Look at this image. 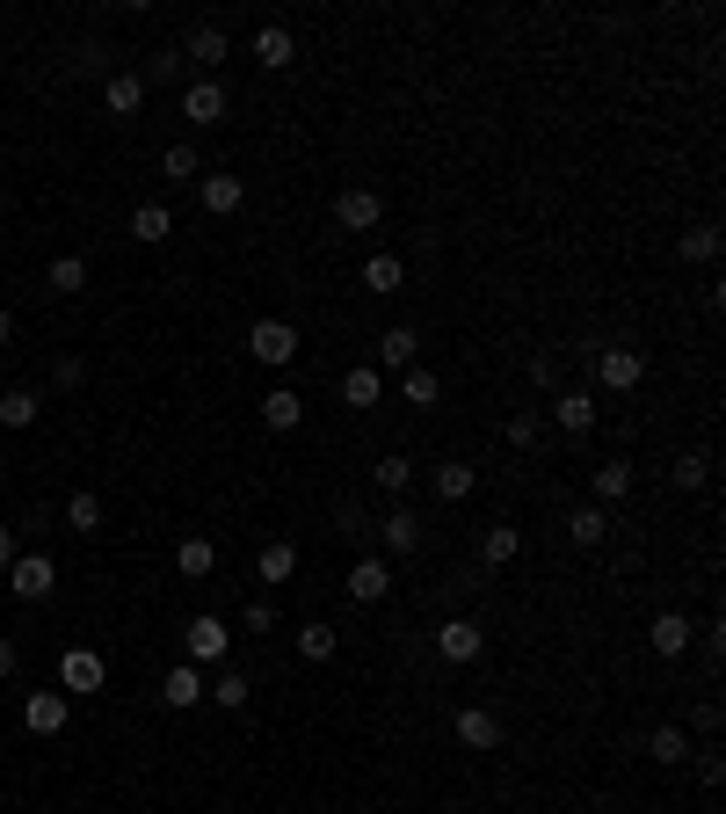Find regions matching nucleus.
I'll list each match as a JSON object with an SVG mask.
<instances>
[{
    "label": "nucleus",
    "instance_id": "nucleus-49",
    "mask_svg": "<svg viewBox=\"0 0 726 814\" xmlns=\"http://www.w3.org/2000/svg\"><path fill=\"white\" fill-rule=\"evenodd\" d=\"M8 560H15V531L0 524V574H8Z\"/></svg>",
    "mask_w": 726,
    "mask_h": 814
},
{
    "label": "nucleus",
    "instance_id": "nucleus-37",
    "mask_svg": "<svg viewBox=\"0 0 726 814\" xmlns=\"http://www.w3.org/2000/svg\"><path fill=\"white\" fill-rule=\"evenodd\" d=\"M363 284H371V292H399V284H407V262H399V255H371V262H363Z\"/></svg>",
    "mask_w": 726,
    "mask_h": 814
},
{
    "label": "nucleus",
    "instance_id": "nucleus-36",
    "mask_svg": "<svg viewBox=\"0 0 726 814\" xmlns=\"http://www.w3.org/2000/svg\"><path fill=\"white\" fill-rule=\"evenodd\" d=\"M334 531H342V538H356V546H371V531H378V517H371V509H363V503H334Z\"/></svg>",
    "mask_w": 726,
    "mask_h": 814
},
{
    "label": "nucleus",
    "instance_id": "nucleus-14",
    "mask_svg": "<svg viewBox=\"0 0 726 814\" xmlns=\"http://www.w3.org/2000/svg\"><path fill=\"white\" fill-rule=\"evenodd\" d=\"M182 117L204 124V131L225 124V81H190V87H182Z\"/></svg>",
    "mask_w": 726,
    "mask_h": 814
},
{
    "label": "nucleus",
    "instance_id": "nucleus-11",
    "mask_svg": "<svg viewBox=\"0 0 726 814\" xmlns=\"http://www.w3.org/2000/svg\"><path fill=\"white\" fill-rule=\"evenodd\" d=\"M691 641H697V625L683 619V611H661V619L647 625V647H654L661 662H683V655H691Z\"/></svg>",
    "mask_w": 726,
    "mask_h": 814
},
{
    "label": "nucleus",
    "instance_id": "nucleus-46",
    "mask_svg": "<svg viewBox=\"0 0 726 814\" xmlns=\"http://www.w3.org/2000/svg\"><path fill=\"white\" fill-rule=\"evenodd\" d=\"M241 625H247V633H269V625H277V604H269V596H255V604L241 611Z\"/></svg>",
    "mask_w": 726,
    "mask_h": 814
},
{
    "label": "nucleus",
    "instance_id": "nucleus-15",
    "mask_svg": "<svg viewBox=\"0 0 726 814\" xmlns=\"http://www.w3.org/2000/svg\"><path fill=\"white\" fill-rule=\"evenodd\" d=\"M196 197H204L211 219H225V211L247 204V182H241V175H196Z\"/></svg>",
    "mask_w": 726,
    "mask_h": 814
},
{
    "label": "nucleus",
    "instance_id": "nucleus-18",
    "mask_svg": "<svg viewBox=\"0 0 726 814\" xmlns=\"http://www.w3.org/2000/svg\"><path fill=\"white\" fill-rule=\"evenodd\" d=\"M225 52H233V44H225L218 22H196V30L182 36V59H190V66H211V73H218V59H225Z\"/></svg>",
    "mask_w": 726,
    "mask_h": 814
},
{
    "label": "nucleus",
    "instance_id": "nucleus-29",
    "mask_svg": "<svg viewBox=\"0 0 726 814\" xmlns=\"http://www.w3.org/2000/svg\"><path fill=\"white\" fill-rule=\"evenodd\" d=\"M399 400H407V408H436V400H444V379H436L429 364L399 371Z\"/></svg>",
    "mask_w": 726,
    "mask_h": 814
},
{
    "label": "nucleus",
    "instance_id": "nucleus-31",
    "mask_svg": "<svg viewBox=\"0 0 726 814\" xmlns=\"http://www.w3.org/2000/svg\"><path fill=\"white\" fill-rule=\"evenodd\" d=\"M44 284H52V298H81L87 292V262L81 255H58L52 269H44Z\"/></svg>",
    "mask_w": 726,
    "mask_h": 814
},
{
    "label": "nucleus",
    "instance_id": "nucleus-24",
    "mask_svg": "<svg viewBox=\"0 0 726 814\" xmlns=\"http://www.w3.org/2000/svg\"><path fill=\"white\" fill-rule=\"evenodd\" d=\"M342 400H349V408H378V400H385V371L378 364H356L342 379Z\"/></svg>",
    "mask_w": 726,
    "mask_h": 814
},
{
    "label": "nucleus",
    "instance_id": "nucleus-23",
    "mask_svg": "<svg viewBox=\"0 0 726 814\" xmlns=\"http://www.w3.org/2000/svg\"><path fill=\"white\" fill-rule=\"evenodd\" d=\"M255 574H261V582H291V574H298V546H291V538H269V546L255 553Z\"/></svg>",
    "mask_w": 726,
    "mask_h": 814
},
{
    "label": "nucleus",
    "instance_id": "nucleus-50",
    "mask_svg": "<svg viewBox=\"0 0 726 814\" xmlns=\"http://www.w3.org/2000/svg\"><path fill=\"white\" fill-rule=\"evenodd\" d=\"M8 342H15V313L0 306V349H8Z\"/></svg>",
    "mask_w": 726,
    "mask_h": 814
},
{
    "label": "nucleus",
    "instance_id": "nucleus-35",
    "mask_svg": "<svg viewBox=\"0 0 726 814\" xmlns=\"http://www.w3.org/2000/svg\"><path fill=\"white\" fill-rule=\"evenodd\" d=\"M204 698H218V706H225V712H241V706H247V698H255V684H247V676H241V669H218V684H204Z\"/></svg>",
    "mask_w": 726,
    "mask_h": 814
},
{
    "label": "nucleus",
    "instance_id": "nucleus-40",
    "mask_svg": "<svg viewBox=\"0 0 726 814\" xmlns=\"http://www.w3.org/2000/svg\"><path fill=\"white\" fill-rule=\"evenodd\" d=\"M719 225H691V233H683V247H675V255L683 262H719Z\"/></svg>",
    "mask_w": 726,
    "mask_h": 814
},
{
    "label": "nucleus",
    "instance_id": "nucleus-2",
    "mask_svg": "<svg viewBox=\"0 0 726 814\" xmlns=\"http://www.w3.org/2000/svg\"><path fill=\"white\" fill-rule=\"evenodd\" d=\"M588 357H596V379H604L610 393H632V385L647 379V349H632V342H596Z\"/></svg>",
    "mask_w": 726,
    "mask_h": 814
},
{
    "label": "nucleus",
    "instance_id": "nucleus-17",
    "mask_svg": "<svg viewBox=\"0 0 726 814\" xmlns=\"http://www.w3.org/2000/svg\"><path fill=\"white\" fill-rule=\"evenodd\" d=\"M36 415H44V393H36V385H8V393H0V430H36Z\"/></svg>",
    "mask_w": 726,
    "mask_h": 814
},
{
    "label": "nucleus",
    "instance_id": "nucleus-33",
    "mask_svg": "<svg viewBox=\"0 0 726 814\" xmlns=\"http://www.w3.org/2000/svg\"><path fill=\"white\" fill-rule=\"evenodd\" d=\"M429 480H436V495H444V503H466L472 487H480V473H472V466H458V458H450V466H436Z\"/></svg>",
    "mask_w": 726,
    "mask_h": 814
},
{
    "label": "nucleus",
    "instance_id": "nucleus-30",
    "mask_svg": "<svg viewBox=\"0 0 726 814\" xmlns=\"http://www.w3.org/2000/svg\"><path fill=\"white\" fill-rule=\"evenodd\" d=\"M168 233H174V211H168V204H139V211H131V241L160 247Z\"/></svg>",
    "mask_w": 726,
    "mask_h": 814
},
{
    "label": "nucleus",
    "instance_id": "nucleus-4",
    "mask_svg": "<svg viewBox=\"0 0 726 814\" xmlns=\"http://www.w3.org/2000/svg\"><path fill=\"white\" fill-rule=\"evenodd\" d=\"M8 590H15L22 604H44V596L58 590V560L52 553H15L8 560Z\"/></svg>",
    "mask_w": 726,
    "mask_h": 814
},
{
    "label": "nucleus",
    "instance_id": "nucleus-42",
    "mask_svg": "<svg viewBox=\"0 0 726 814\" xmlns=\"http://www.w3.org/2000/svg\"><path fill=\"white\" fill-rule=\"evenodd\" d=\"M298 655H306V662H334V625H320V619L298 625Z\"/></svg>",
    "mask_w": 726,
    "mask_h": 814
},
{
    "label": "nucleus",
    "instance_id": "nucleus-8",
    "mask_svg": "<svg viewBox=\"0 0 726 814\" xmlns=\"http://www.w3.org/2000/svg\"><path fill=\"white\" fill-rule=\"evenodd\" d=\"M385 219V204H378V190H334V225H342V233H371V225Z\"/></svg>",
    "mask_w": 726,
    "mask_h": 814
},
{
    "label": "nucleus",
    "instance_id": "nucleus-27",
    "mask_svg": "<svg viewBox=\"0 0 726 814\" xmlns=\"http://www.w3.org/2000/svg\"><path fill=\"white\" fill-rule=\"evenodd\" d=\"M174 568L190 574V582H204V574H218V546H211V538H182V546H174Z\"/></svg>",
    "mask_w": 726,
    "mask_h": 814
},
{
    "label": "nucleus",
    "instance_id": "nucleus-25",
    "mask_svg": "<svg viewBox=\"0 0 726 814\" xmlns=\"http://www.w3.org/2000/svg\"><path fill=\"white\" fill-rule=\"evenodd\" d=\"M567 538H574V546H604V538H610V517H604V503H581V509H567Z\"/></svg>",
    "mask_w": 726,
    "mask_h": 814
},
{
    "label": "nucleus",
    "instance_id": "nucleus-20",
    "mask_svg": "<svg viewBox=\"0 0 726 814\" xmlns=\"http://www.w3.org/2000/svg\"><path fill=\"white\" fill-rule=\"evenodd\" d=\"M255 59H261V66H269V73H284V66H291V59H298L291 30H284V22H261V30H255Z\"/></svg>",
    "mask_w": 726,
    "mask_h": 814
},
{
    "label": "nucleus",
    "instance_id": "nucleus-10",
    "mask_svg": "<svg viewBox=\"0 0 726 814\" xmlns=\"http://www.w3.org/2000/svg\"><path fill=\"white\" fill-rule=\"evenodd\" d=\"M349 596H356V604H385V596H393V560L363 553L356 568H349Z\"/></svg>",
    "mask_w": 726,
    "mask_h": 814
},
{
    "label": "nucleus",
    "instance_id": "nucleus-7",
    "mask_svg": "<svg viewBox=\"0 0 726 814\" xmlns=\"http://www.w3.org/2000/svg\"><path fill=\"white\" fill-rule=\"evenodd\" d=\"M58 691L66 698L103 691V655H95V647H66V655H58Z\"/></svg>",
    "mask_w": 726,
    "mask_h": 814
},
{
    "label": "nucleus",
    "instance_id": "nucleus-12",
    "mask_svg": "<svg viewBox=\"0 0 726 814\" xmlns=\"http://www.w3.org/2000/svg\"><path fill=\"white\" fill-rule=\"evenodd\" d=\"M66 720H73V698H66V691L22 698V728H30V734H66Z\"/></svg>",
    "mask_w": 726,
    "mask_h": 814
},
{
    "label": "nucleus",
    "instance_id": "nucleus-47",
    "mask_svg": "<svg viewBox=\"0 0 726 814\" xmlns=\"http://www.w3.org/2000/svg\"><path fill=\"white\" fill-rule=\"evenodd\" d=\"M52 379H58V393H73V385L87 379V364H81V357H58V371H52Z\"/></svg>",
    "mask_w": 726,
    "mask_h": 814
},
{
    "label": "nucleus",
    "instance_id": "nucleus-16",
    "mask_svg": "<svg viewBox=\"0 0 726 814\" xmlns=\"http://www.w3.org/2000/svg\"><path fill=\"white\" fill-rule=\"evenodd\" d=\"M421 364V335L415 328H385L378 335V371H415Z\"/></svg>",
    "mask_w": 726,
    "mask_h": 814
},
{
    "label": "nucleus",
    "instance_id": "nucleus-45",
    "mask_svg": "<svg viewBox=\"0 0 726 814\" xmlns=\"http://www.w3.org/2000/svg\"><path fill=\"white\" fill-rule=\"evenodd\" d=\"M531 385L559 393V357H553V349H537V357H531Z\"/></svg>",
    "mask_w": 726,
    "mask_h": 814
},
{
    "label": "nucleus",
    "instance_id": "nucleus-19",
    "mask_svg": "<svg viewBox=\"0 0 726 814\" xmlns=\"http://www.w3.org/2000/svg\"><path fill=\"white\" fill-rule=\"evenodd\" d=\"M103 103H109V117H139L146 81H139V73H103Z\"/></svg>",
    "mask_w": 726,
    "mask_h": 814
},
{
    "label": "nucleus",
    "instance_id": "nucleus-44",
    "mask_svg": "<svg viewBox=\"0 0 726 814\" xmlns=\"http://www.w3.org/2000/svg\"><path fill=\"white\" fill-rule=\"evenodd\" d=\"M182 66H190L182 52H160V59H146V73H139V81H146V87H168V81H182Z\"/></svg>",
    "mask_w": 726,
    "mask_h": 814
},
{
    "label": "nucleus",
    "instance_id": "nucleus-38",
    "mask_svg": "<svg viewBox=\"0 0 726 814\" xmlns=\"http://www.w3.org/2000/svg\"><path fill=\"white\" fill-rule=\"evenodd\" d=\"M196 175H204L196 146H168V154H160V182H196Z\"/></svg>",
    "mask_w": 726,
    "mask_h": 814
},
{
    "label": "nucleus",
    "instance_id": "nucleus-1",
    "mask_svg": "<svg viewBox=\"0 0 726 814\" xmlns=\"http://www.w3.org/2000/svg\"><path fill=\"white\" fill-rule=\"evenodd\" d=\"M225 655H233V625L225 619H190L182 625V662H196V669H225Z\"/></svg>",
    "mask_w": 726,
    "mask_h": 814
},
{
    "label": "nucleus",
    "instance_id": "nucleus-48",
    "mask_svg": "<svg viewBox=\"0 0 726 814\" xmlns=\"http://www.w3.org/2000/svg\"><path fill=\"white\" fill-rule=\"evenodd\" d=\"M15 669H22V647H15V641H0V684H8Z\"/></svg>",
    "mask_w": 726,
    "mask_h": 814
},
{
    "label": "nucleus",
    "instance_id": "nucleus-41",
    "mask_svg": "<svg viewBox=\"0 0 726 814\" xmlns=\"http://www.w3.org/2000/svg\"><path fill=\"white\" fill-rule=\"evenodd\" d=\"M66 524H73V531H103V495H95V487H81V495L66 503Z\"/></svg>",
    "mask_w": 726,
    "mask_h": 814
},
{
    "label": "nucleus",
    "instance_id": "nucleus-43",
    "mask_svg": "<svg viewBox=\"0 0 726 814\" xmlns=\"http://www.w3.org/2000/svg\"><path fill=\"white\" fill-rule=\"evenodd\" d=\"M537 436H545V415H537V408L509 415V444H516V451H537Z\"/></svg>",
    "mask_w": 726,
    "mask_h": 814
},
{
    "label": "nucleus",
    "instance_id": "nucleus-28",
    "mask_svg": "<svg viewBox=\"0 0 726 814\" xmlns=\"http://www.w3.org/2000/svg\"><path fill=\"white\" fill-rule=\"evenodd\" d=\"M647 757H654V763H683V757H691V734H683V720H661V728L647 734Z\"/></svg>",
    "mask_w": 726,
    "mask_h": 814
},
{
    "label": "nucleus",
    "instance_id": "nucleus-3",
    "mask_svg": "<svg viewBox=\"0 0 726 814\" xmlns=\"http://www.w3.org/2000/svg\"><path fill=\"white\" fill-rule=\"evenodd\" d=\"M247 357L269 364V371L298 364V328H291V320H255V328H247Z\"/></svg>",
    "mask_w": 726,
    "mask_h": 814
},
{
    "label": "nucleus",
    "instance_id": "nucleus-5",
    "mask_svg": "<svg viewBox=\"0 0 726 814\" xmlns=\"http://www.w3.org/2000/svg\"><path fill=\"white\" fill-rule=\"evenodd\" d=\"M436 655H444L450 669H466V662L487 655V633L472 619H444V625H436Z\"/></svg>",
    "mask_w": 726,
    "mask_h": 814
},
{
    "label": "nucleus",
    "instance_id": "nucleus-9",
    "mask_svg": "<svg viewBox=\"0 0 726 814\" xmlns=\"http://www.w3.org/2000/svg\"><path fill=\"white\" fill-rule=\"evenodd\" d=\"M450 734L472 749V757H487V749H502V712H487V706H466L458 720H450Z\"/></svg>",
    "mask_w": 726,
    "mask_h": 814
},
{
    "label": "nucleus",
    "instance_id": "nucleus-26",
    "mask_svg": "<svg viewBox=\"0 0 726 814\" xmlns=\"http://www.w3.org/2000/svg\"><path fill=\"white\" fill-rule=\"evenodd\" d=\"M516 553H523V531H516V524H487V538H480V560H487V568H509Z\"/></svg>",
    "mask_w": 726,
    "mask_h": 814
},
{
    "label": "nucleus",
    "instance_id": "nucleus-39",
    "mask_svg": "<svg viewBox=\"0 0 726 814\" xmlns=\"http://www.w3.org/2000/svg\"><path fill=\"white\" fill-rule=\"evenodd\" d=\"M624 495H632V466H624V458L596 466V503H624Z\"/></svg>",
    "mask_w": 726,
    "mask_h": 814
},
{
    "label": "nucleus",
    "instance_id": "nucleus-13",
    "mask_svg": "<svg viewBox=\"0 0 726 814\" xmlns=\"http://www.w3.org/2000/svg\"><path fill=\"white\" fill-rule=\"evenodd\" d=\"M160 706H168V712L204 706V669H196V662H174V669L160 676Z\"/></svg>",
    "mask_w": 726,
    "mask_h": 814
},
{
    "label": "nucleus",
    "instance_id": "nucleus-34",
    "mask_svg": "<svg viewBox=\"0 0 726 814\" xmlns=\"http://www.w3.org/2000/svg\"><path fill=\"white\" fill-rule=\"evenodd\" d=\"M407 480H415V458H399V451H385L378 466H371V487H378V495H399Z\"/></svg>",
    "mask_w": 726,
    "mask_h": 814
},
{
    "label": "nucleus",
    "instance_id": "nucleus-21",
    "mask_svg": "<svg viewBox=\"0 0 726 814\" xmlns=\"http://www.w3.org/2000/svg\"><path fill=\"white\" fill-rule=\"evenodd\" d=\"M261 422H269V430H298V422H306V400H298L291 385H269V393H261Z\"/></svg>",
    "mask_w": 726,
    "mask_h": 814
},
{
    "label": "nucleus",
    "instance_id": "nucleus-6",
    "mask_svg": "<svg viewBox=\"0 0 726 814\" xmlns=\"http://www.w3.org/2000/svg\"><path fill=\"white\" fill-rule=\"evenodd\" d=\"M421 538H429V524H421L415 517V509H385V517H378V546H385V553H393V560H407V553H421Z\"/></svg>",
    "mask_w": 726,
    "mask_h": 814
},
{
    "label": "nucleus",
    "instance_id": "nucleus-22",
    "mask_svg": "<svg viewBox=\"0 0 726 814\" xmlns=\"http://www.w3.org/2000/svg\"><path fill=\"white\" fill-rule=\"evenodd\" d=\"M553 422L567 436H588V430H596V400H588V393H553Z\"/></svg>",
    "mask_w": 726,
    "mask_h": 814
},
{
    "label": "nucleus",
    "instance_id": "nucleus-32",
    "mask_svg": "<svg viewBox=\"0 0 726 814\" xmlns=\"http://www.w3.org/2000/svg\"><path fill=\"white\" fill-rule=\"evenodd\" d=\"M705 480H712V451H683V458L669 466V487H675V495H691V487H705Z\"/></svg>",
    "mask_w": 726,
    "mask_h": 814
}]
</instances>
